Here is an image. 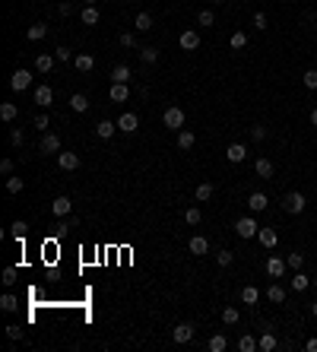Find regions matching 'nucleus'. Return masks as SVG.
<instances>
[{
    "label": "nucleus",
    "mask_w": 317,
    "mask_h": 352,
    "mask_svg": "<svg viewBox=\"0 0 317 352\" xmlns=\"http://www.w3.org/2000/svg\"><path fill=\"white\" fill-rule=\"evenodd\" d=\"M305 207H308V200H305V194H286L283 197V210L289 213V216H302L305 213Z\"/></svg>",
    "instance_id": "nucleus-1"
},
{
    "label": "nucleus",
    "mask_w": 317,
    "mask_h": 352,
    "mask_svg": "<svg viewBox=\"0 0 317 352\" xmlns=\"http://www.w3.org/2000/svg\"><path fill=\"white\" fill-rule=\"evenodd\" d=\"M257 232H260V226H257L254 216H241V219L235 222V235H238V238H254Z\"/></svg>",
    "instance_id": "nucleus-2"
},
{
    "label": "nucleus",
    "mask_w": 317,
    "mask_h": 352,
    "mask_svg": "<svg viewBox=\"0 0 317 352\" xmlns=\"http://www.w3.org/2000/svg\"><path fill=\"white\" fill-rule=\"evenodd\" d=\"M162 121H165V127H172V131H181V127H184V111L178 105H172V108H165Z\"/></svg>",
    "instance_id": "nucleus-3"
},
{
    "label": "nucleus",
    "mask_w": 317,
    "mask_h": 352,
    "mask_svg": "<svg viewBox=\"0 0 317 352\" xmlns=\"http://www.w3.org/2000/svg\"><path fill=\"white\" fill-rule=\"evenodd\" d=\"M286 270H289V264L283 261V257H270V261H267V273L273 276V280H283V276H286Z\"/></svg>",
    "instance_id": "nucleus-4"
},
{
    "label": "nucleus",
    "mask_w": 317,
    "mask_h": 352,
    "mask_svg": "<svg viewBox=\"0 0 317 352\" xmlns=\"http://www.w3.org/2000/svg\"><path fill=\"white\" fill-rule=\"evenodd\" d=\"M172 340H175L178 346L191 343V340H194V324H178V327L172 330Z\"/></svg>",
    "instance_id": "nucleus-5"
},
{
    "label": "nucleus",
    "mask_w": 317,
    "mask_h": 352,
    "mask_svg": "<svg viewBox=\"0 0 317 352\" xmlns=\"http://www.w3.org/2000/svg\"><path fill=\"white\" fill-rule=\"evenodd\" d=\"M10 86H13L16 92H23V89H29V86H32V73H29V70H16L13 77H10Z\"/></svg>",
    "instance_id": "nucleus-6"
},
{
    "label": "nucleus",
    "mask_w": 317,
    "mask_h": 352,
    "mask_svg": "<svg viewBox=\"0 0 317 352\" xmlns=\"http://www.w3.org/2000/svg\"><path fill=\"white\" fill-rule=\"evenodd\" d=\"M137 127H140V118L134 115V111H127V115H121V121H118V131H121V134H134Z\"/></svg>",
    "instance_id": "nucleus-7"
},
{
    "label": "nucleus",
    "mask_w": 317,
    "mask_h": 352,
    "mask_svg": "<svg viewBox=\"0 0 317 352\" xmlns=\"http://www.w3.org/2000/svg\"><path fill=\"white\" fill-rule=\"evenodd\" d=\"M270 207V200H267V194H260V191H254L251 197H248V210L251 213H264Z\"/></svg>",
    "instance_id": "nucleus-8"
},
{
    "label": "nucleus",
    "mask_w": 317,
    "mask_h": 352,
    "mask_svg": "<svg viewBox=\"0 0 317 352\" xmlns=\"http://www.w3.org/2000/svg\"><path fill=\"white\" fill-rule=\"evenodd\" d=\"M181 48L184 51H197L200 48V35H197V29H188V32H181Z\"/></svg>",
    "instance_id": "nucleus-9"
},
{
    "label": "nucleus",
    "mask_w": 317,
    "mask_h": 352,
    "mask_svg": "<svg viewBox=\"0 0 317 352\" xmlns=\"http://www.w3.org/2000/svg\"><path fill=\"white\" fill-rule=\"evenodd\" d=\"M39 150L42 153H61V137L58 134H45L42 143H39Z\"/></svg>",
    "instance_id": "nucleus-10"
},
{
    "label": "nucleus",
    "mask_w": 317,
    "mask_h": 352,
    "mask_svg": "<svg viewBox=\"0 0 317 352\" xmlns=\"http://www.w3.org/2000/svg\"><path fill=\"white\" fill-rule=\"evenodd\" d=\"M226 159H229V162H245V159H248V146H245V143H232L229 150H226Z\"/></svg>",
    "instance_id": "nucleus-11"
},
{
    "label": "nucleus",
    "mask_w": 317,
    "mask_h": 352,
    "mask_svg": "<svg viewBox=\"0 0 317 352\" xmlns=\"http://www.w3.org/2000/svg\"><path fill=\"white\" fill-rule=\"evenodd\" d=\"M58 165L64 172H73V169H80V156L77 153H58Z\"/></svg>",
    "instance_id": "nucleus-12"
},
{
    "label": "nucleus",
    "mask_w": 317,
    "mask_h": 352,
    "mask_svg": "<svg viewBox=\"0 0 317 352\" xmlns=\"http://www.w3.org/2000/svg\"><path fill=\"white\" fill-rule=\"evenodd\" d=\"M257 238H260V245L270 248V251L279 245V232H276V229H260V232H257Z\"/></svg>",
    "instance_id": "nucleus-13"
},
{
    "label": "nucleus",
    "mask_w": 317,
    "mask_h": 352,
    "mask_svg": "<svg viewBox=\"0 0 317 352\" xmlns=\"http://www.w3.org/2000/svg\"><path fill=\"white\" fill-rule=\"evenodd\" d=\"M308 286H311V276H305L302 270H295V276L289 280V289H292V292H305Z\"/></svg>",
    "instance_id": "nucleus-14"
},
{
    "label": "nucleus",
    "mask_w": 317,
    "mask_h": 352,
    "mask_svg": "<svg viewBox=\"0 0 317 352\" xmlns=\"http://www.w3.org/2000/svg\"><path fill=\"white\" fill-rule=\"evenodd\" d=\"M70 197H54V203H51V213L54 216H70Z\"/></svg>",
    "instance_id": "nucleus-15"
},
{
    "label": "nucleus",
    "mask_w": 317,
    "mask_h": 352,
    "mask_svg": "<svg viewBox=\"0 0 317 352\" xmlns=\"http://www.w3.org/2000/svg\"><path fill=\"white\" fill-rule=\"evenodd\" d=\"M115 131H118L115 121H99L96 124V137H102V140H111V137H115Z\"/></svg>",
    "instance_id": "nucleus-16"
},
{
    "label": "nucleus",
    "mask_w": 317,
    "mask_h": 352,
    "mask_svg": "<svg viewBox=\"0 0 317 352\" xmlns=\"http://www.w3.org/2000/svg\"><path fill=\"white\" fill-rule=\"evenodd\" d=\"M51 99H54V92H51V86L45 83V86H39L35 89V105H42V108H48L51 105Z\"/></svg>",
    "instance_id": "nucleus-17"
},
{
    "label": "nucleus",
    "mask_w": 317,
    "mask_h": 352,
    "mask_svg": "<svg viewBox=\"0 0 317 352\" xmlns=\"http://www.w3.org/2000/svg\"><path fill=\"white\" fill-rule=\"evenodd\" d=\"M188 248H191V254H197V257H200V254H207V251H210V242H207L203 235H194L191 242H188Z\"/></svg>",
    "instance_id": "nucleus-18"
},
{
    "label": "nucleus",
    "mask_w": 317,
    "mask_h": 352,
    "mask_svg": "<svg viewBox=\"0 0 317 352\" xmlns=\"http://www.w3.org/2000/svg\"><path fill=\"white\" fill-rule=\"evenodd\" d=\"M207 349H210V352H226V349H229L226 333H213V337H210V343H207Z\"/></svg>",
    "instance_id": "nucleus-19"
},
{
    "label": "nucleus",
    "mask_w": 317,
    "mask_h": 352,
    "mask_svg": "<svg viewBox=\"0 0 317 352\" xmlns=\"http://www.w3.org/2000/svg\"><path fill=\"white\" fill-rule=\"evenodd\" d=\"M108 96H111V102H127L130 99V89H127V83H115Z\"/></svg>",
    "instance_id": "nucleus-20"
},
{
    "label": "nucleus",
    "mask_w": 317,
    "mask_h": 352,
    "mask_svg": "<svg viewBox=\"0 0 317 352\" xmlns=\"http://www.w3.org/2000/svg\"><path fill=\"white\" fill-rule=\"evenodd\" d=\"M241 321V311L235 308V305H226V308H222V324H226V327H232V324H238Z\"/></svg>",
    "instance_id": "nucleus-21"
},
{
    "label": "nucleus",
    "mask_w": 317,
    "mask_h": 352,
    "mask_svg": "<svg viewBox=\"0 0 317 352\" xmlns=\"http://www.w3.org/2000/svg\"><path fill=\"white\" fill-rule=\"evenodd\" d=\"M276 346H279V343H276V337H273V330H267L264 337L257 340V349H260V352H273Z\"/></svg>",
    "instance_id": "nucleus-22"
},
{
    "label": "nucleus",
    "mask_w": 317,
    "mask_h": 352,
    "mask_svg": "<svg viewBox=\"0 0 317 352\" xmlns=\"http://www.w3.org/2000/svg\"><path fill=\"white\" fill-rule=\"evenodd\" d=\"M267 299H270L273 305H283V302H286V289L279 286V283H273V286L267 289Z\"/></svg>",
    "instance_id": "nucleus-23"
},
{
    "label": "nucleus",
    "mask_w": 317,
    "mask_h": 352,
    "mask_svg": "<svg viewBox=\"0 0 317 352\" xmlns=\"http://www.w3.org/2000/svg\"><path fill=\"white\" fill-rule=\"evenodd\" d=\"M70 108H73V111H80V115H83V111L89 108V99L83 96V92H73V96H70Z\"/></svg>",
    "instance_id": "nucleus-24"
},
{
    "label": "nucleus",
    "mask_w": 317,
    "mask_h": 352,
    "mask_svg": "<svg viewBox=\"0 0 317 352\" xmlns=\"http://www.w3.org/2000/svg\"><path fill=\"white\" fill-rule=\"evenodd\" d=\"M54 61H58V58H51V54H39V58H35V70H39V73H48V70L54 67Z\"/></svg>",
    "instance_id": "nucleus-25"
},
{
    "label": "nucleus",
    "mask_w": 317,
    "mask_h": 352,
    "mask_svg": "<svg viewBox=\"0 0 317 352\" xmlns=\"http://www.w3.org/2000/svg\"><path fill=\"white\" fill-rule=\"evenodd\" d=\"M73 64H77V70H80V73H89L92 67H96V61H92L89 54H77V58H73Z\"/></svg>",
    "instance_id": "nucleus-26"
},
{
    "label": "nucleus",
    "mask_w": 317,
    "mask_h": 352,
    "mask_svg": "<svg viewBox=\"0 0 317 352\" xmlns=\"http://www.w3.org/2000/svg\"><path fill=\"white\" fill-rule=\"evenodd\" d=\"M16 115H20V108H16L13 102H4V105H0V121H16Z\"/></svg>",
    "instance_id": "nucleus-27"
},
{
    "label": "nucleus",
    "mask_w": 317,
    "mask_h": 352,
    "mask_svg": "<svg viewBox=\"0 0 317 352\" xmlns=\"http://www.w3.org/2000/svg\"><path fill=\"white\" fill-rule=\"evenodd\" d=\"M80 20H83L86 26H99V7H86V10L80 13Z\"/></svg>",
    "instance_id": "nucleus-28"
},
{
    "label": "nucleus",
    "mask_w": 317,
    "mask_h": 352,
    "mask_svg": "<svg viewBox=\"0 0 317 352\" xmlns=\"http://www.w3.org/2000/svg\"><path fill=\"white\" fill-rule=\"evenodd\" d=\"M254 169H257L260 178H273V162H270V159H257V162H254Z\"/></svg>",
    "instance_id": "nucleus-29"
},
{
    "label": "nucleus",
    "mask_w": 317,
    "mask_h": 352,
    "mask_svg": "<svg viewBox=\"0 0 317 352\" xmlns=\"http://www.w3.org/2000/svg\"><path fill=\"white\" fill-rule=\"evenodd\" d=\"M213 191H216V188H213L210 181H203V184H197V203H207V200L213 197Z\"/></svg>",
    "instance_id": "nucleus-30"
},
{
    "label": "nucleus",
    "mask_w": 317,
    "mask_h": 352,
    "mask_svg": "<svg viewBox=\"0 0 317 352\" xmlns=\"http://www.w3.org/2000/svg\"><path fill=\"white\" fill-rule=\"evenodd\" d=\"M194 143H197V137L191 131H181L178 134V150H194Z\"/></svg>",
    "instance_id": "nucleus-31"
},
{
    "label": "nucleus",
    "mask_w": 317,
    "mask_h": 352,
    "mask_svg": "<svg viewBox=\"0 0 317 352\" xmlns=\"http://www.w3.org/2000/svg\"><path fill=\"white\" fill-rule=\"evenodd\" d=\"M241 299H245V305H257V302H260L257 286H245V289H241Z\"/></svg>",
    "instance_id": "nucleus-32"
},
{
    "label": "nucleus",
    "mask_w": 317,
    "mask_h": 352,
    "mask_svg": "<svg viewBox=\"0 0 317 352\" xmlns=\"http://www.w3.org/2000/svg\"><path fill=\"white\" fill-rule=\"evenodd\" d=\"M286 264H289V270H302V267H305V254H302V251H292V254L286 257Z\"/></svg>",
    "instance_id": "nucleus-33"
},
{
    "label": "nucleus",
    "mask_w": 317,
    "mask_h": 352,
    "mask_svg": "<svg viewBox=\"0 0 317 352\" xmlns=\"http://www.w3.org/2000/svg\"><path fill=\"white\" fill-rule=\"evenodd\" d=\"M0 308H4V311H16V308H20V299L10 295V292H4V295H0Z\"/></svg>",
    "instance_id": "nucleus-34"
},
{
    "label": "nucleus",
    "mask_w": 317,
    "mask_h": 352,
    "mask_svg": "<svg viewBox=\"0 0 317 352\" xmlns=\"http://www.w3.org/2000/svg\"><path fill=\"white\" fill-rule=\"evenodd\" d=\"M45 35H48V26H45V23H35V26H29V39H32V42H42Z\"/></svg>",
    "instance_id": "nucleus-35"
},
{
    "label": "nucleus",
    "mask_w": 317,
    "mask_h": 352,
    "mask_svg": "<svg viewBox=\"0 0 317 352\" xmlns=\"http://www.w3.org/2000/svg\"><path fill=\"white\" fill-rule=\"evenodd\" d=\"M111 80H115V83H127V80H130V67L118 64L115 70H111Z\"/></svg>",
    "instance_id": "nucleus-36"
},
{
    "label": "nucleus",
    "mask_w": 317,
    "mask_h": 352,
    "mask_svg": "<svg viewBox=\"0 0 317 352\" xmlns=\"http://www.w3.org/2000/svg\"><path fill=\"white\" fill-rule=\"evenodd\" d=\"M238 349H241V352H254V349H257V340L251 337V333H245V337L238 340Z\"/></svg>",
    "instance_id": "nucleus-37"
},
{
    "label": "nucleus",
    "mask_w": 317,
    "mask_h": 352,
    "mask_svg": "<svg viewBox=\"0 0 317 352\" xmlns=\"http://www.w3.org/2000/svg\"><path fill=\"white\" fill-rule=\"evenodd\" d=\"M197 23H200L203 29H210V26L216 23V16H213V10H200V13H197Z\"/></svg>",
    "instance_id": "nucleus-38"
},
{
    "label": "nucleus",
    "mask_w": 317,
    "mask_h": 352,
    "mask_svg": "<svg viewBox=\"0 0 317 352\" xmlns=\"http://www.w3.org/2000/svg\"><path fill=\"white\" fill-rule=\"evenodd\" d=\"M140 61H143V64H156V61H159V51H156V48H143V51H140Z\"/></svg>",
    "instance_id": "nucleus-39"
},
{
    "label": "nucleus",
    "mask_w": 317,
    "mask_h": 352,
    "mask_svg": "<svg viewBox=\"0 0 317 352\" xmlns=\"http://www.w3.org/2000/svg\"><path fill=\"white\" fill-rule=\"evenodd\" d=\"M251 140H254V143H264V140H267V127H264V124H254V127H251Z\"/></svg>",
    "instance_id": "nucleus-40"
},
{
    "label": "nucleus",
    "mask_w": 317,
    "mask_h": 352,
    "mask_svg": "<svg viewBox=\"0 0 317 352\" xmlns=\"http://www.w3.org/2000/svg\"><path fill=\"white\" fill-rule=\"evenodd\" d=\"M216 264H219V267H232V264H235V254H232V251H219V254H216Z\"/></svg>",
    "instance_id": "nucleus-41"
},
{
    "label": "nucleus",
    "mask_w": 317,
    "mask_h": 352,
    "mask_svg": "<svg viewBox=\"0 0 317 352\" xmlns=\"http://www.w3.org/2000/svg\"><path fill=\"white\" fill-rule=\"evenodd\" d=\"M229 45H232L235 51H241V48H245V45H248V35H245V32H235V35H232V39H229Z\"/></svg>",
    "instance_id": "nucleus-42"
},
{
    "label": "nucleus",
    "mask_w": 317,
    "mask_h": 352,
    "mask_svg": "<svg viewBox=\"0 0 317 352\" xmlns=\"http://www.w3.org/2000/svg\"><path fill=\"white\" fill-rule=\"evenodd\" d=\"M137 29H140V32H149V29H153V16H149V13H140V16H137Z\"/></svg>",
    "instance_id": "nucleus-43"
},
{
    "label": "nucleus",
    "mask_w": 317,
    "mask_h": 352,
    "mask_svg": "<svg viewBox=\"0 0 317 352\" xmlns=\"http://www.w3.org/2000/svg\"><path fill=\"white\" fill-rule=\"evenodd\" d=\"M13 238H16V242H23V238H26V232H29V226H26V222H13Z\"/></svg>",
    "instance_id": "nucleus-44"
},
{
    "label": "nucleus",
    "mask_w": 317,
    "mask_h": 352,
    "mask_svg": "<svg viewBox=\"0 0 317 352\" xmlns=\"http://www.w3.org/2000/svg\"><path fill=\"white\" fill-rule=\"evenodd\" d=\"M23 188H26L23 178H7V191H10V194H20Z\"/></svg>",
    "instance_id": "nucleus-45"
},
{
    "label": "nucleus",
    "mask_w": 317,
    "mask_h": 352,
    "mask_svg": "<svg viewBox=\"0 0 317 352\" xmlns=\"http://www.w3.org/2000/svg\"><path fill=\"white\" fill-rule=\"evenodd\" d=\"M184 219L191 222V226H200V219H203V213H200V207H191L188 213H184Z\"/></svg>",
    "instance_id": "nucleus-46"
},
{
    "label": "nucleus",
    "mask_w": 317,
    "mask_h": 352,
    "mask_svg": "<svg viewBox=\"0 0 317 352\" xmlns=\"http://www.w3.org/2000/svg\"><path fill=\"white\" fill-rule=\"evenodd\" d=\"M16 276H20V270H16V267H7V270H4V286H13Z\"/></svg>",
    "instance_id": "nucleus-47"
},
{
    "label": "nucleus",
    "mask_w": 317,
    "mask_h": 352,
    "mask_svg": "<svg viewBox=\"0 0 317 352\" xmlns=\"http://www.w3.org/2000/svg\"><path fill=\"white\" fill-rule=\"evenodd\" d=\"M251 23H254L257 32H264V29H267V13H254V20H251Z\"/></svg>",
    "instance_id": "nucleus-48"
},
{
    "label": "nucleus",
    "mask_w": 317,
    "mask_h": 352,
    "mask_svg": "<svg viewBox=\"0 0 317 352\" xmlns=\"http://www.w3.org/2000/svg\"><path fill=\"white\" fill-rule=\"evenodd\" d=\"M302 80H305V86H308V89H317V70H308Z\"/></svg>",
    "instance_id": "nucleus-49"
},
{
    "label": "nucleus",
    "mask_w": 317,
    "mask_h": 352,
    "mask_svg": "<svg viewBox=\"0 0 317 352\" xmlns=\"http://www.w3.org/2000/svg\"><path fill=\"white\" fill-rule=\"evenodd\" d=\"M35 127H39L42 134H48V127H51V121H48V115H39L35 118Z\"/></svg>",
    "instance_id": "nucleus-50"
},
{
    "label": "nucleus",
    "mask_w": 317,
    "mask_h": 352,
    "mask_svg": "<svg viewBox=\"0 0 317 352\" xmlns=\"http://www.w3.org/2000/svg\"><path fill=\"white\" fill-rule=\"evenodd\" d=\"M23 140H26V137H23L20 127H16V131H10V143H13V146H23Z\"/></svg>",
    "instance_id": "nucleus-51"
},
{
    "label": "nucleus",
    "mask_w": 317,
    "mask_h": 352,
    "mask_svg": "<svg viewBox=\"0 0 317 352\" xmlns=\"http://www.w3.org/2000/svg\"><path fill=\"white\" fill-rule=\"evenodd\" d=\"M134 42H137L134 32H121V45H124V48H134Z\"/></svg>",
    "instance_id": "nucleus-52"
},
{
    "label": "nucleus",
    "mask_w": 317,
    "mask_h": 352,
    "mask_svg": "<svg viewBox=\"0 0 317 352\" xmlns=\"http://www.w3.org/2000/svg\"><path fill=\"white\" fill-rule=\"evenodd\" d=\"M7 337L10 340H23V330L20 327H7Z\"/></svg>",
    "instance_id": "nucleus-53"
},
{
    "label": "nucleus",
    "mask_w": 317,
    "mask_h": 352,
    "mask_svg": "<svg viewBox=\"0 0 317 352\" xmlns=\"http://www.w3.org/2000/svg\"><path fill=\"white\" fill-rule=\"evenodd\" d=\"M54 58H58V61H70V48H58V51H54Z\"/></svg>",
    "instance_id": "nucleus-54"
},
{
    "label": "nucleus",
    "mask_w": 317,
    "mask_h": 352,
    "mask_svg": "<svg viewBox=\"0 0 317 352\" xmlns=\"http://www.w3.org/2000/svg\"><path fill=\"white\" fill-rule=\"evenodd\" d=\"M0 172H4V175H13V159H4V162H0Z\"/></svg>",
    "instance_id": "nucleus-55"
},
{
    "label": "nucleus",
    "mask_w": 317,
    "mask_h": 352,
    "mask_svg": "<svg viewBox=\"0 0 317 352\" xmlns=\"http://www.w3.org/2000/svg\"><path fill=\"white\" fill-rule=\"evenodd\" d=\"M58 10H61V16H70V13H73V7H70V4H67V0H64V4H61V7H58Z\"/></svg>",
    "instance_id": "nucleus-56"
},
{
    "label": "nucleus",
    "mask_w": 317,
    "mask_h": 352,
    "mask_svg": "<svg viewBox=\"0 0 317 352\" xmlns=\"http://www.w3.org/2000/svg\"><path fill=\"white\" fill-rule=\"evenodd\" d=\"M305 349H308V352H317V337H311V340L305 343Z\"/></svg>",
    "instance_id": "nucleus-57"
},
{
    "label": "nucleus",
    "mask_w": 317,
    "mask_h": 352,
    "mask_svg": "<svg viewBox=\"0 0 317 352\" xmlns=\"http://www.w3.org/2000/svg\"><path fill=\"white\" fill-rule=\"evenodd\" d=\"M311 124H314V127H317V108H314V111H311Z\"/></svg>",
    "instance_id": "nucleus-58"
},
{
    "label": "nucleus",
    "mask_w": 317,
    "mask_h": 352,
    "mask_svg": "<svg viewBox=\"0 0 317 352\" xmlns=\"http://www.w3.org/2000/svg\"><path fill=\"white\" fill-rule=\"evenodd\" d=\"M311 314H314V318H317V302H314V305H311Z\"/></svg>",
    "instance_id": "nucleus-59"
},
{
    "label": "nucleus",
    "mask_w": 317,
    "mask_h": 352,
    "mask_svg": "<svg viewBox=\"0 0 317 352\" xmlns=\"http://www.w3.org/2000/svg\"><path fill=\"white\" fill-rule=\"evenodd\" d=\"M86 7H96V0H86Z\"/></svg>",
    "instance_id": "nucleus-60"
},
{
    "label": "nucleus",
    "mask_w": 317,
    "mask_h": 352,
    "mask_svg": "<svg viewBox=\"0 0 317 352\" xmlns=\"http://www.w3.org/2000/svg\"><path fill=\"white\" fill-rule=\"evenodd\" d=\"M213 4H226V0H213Z\"/></svg>",
    "instance_id": "nucleus-61"
},
{
    "label": "nucleus",
    "mask_w": 317,
    "mask_h": 352,
    "mask_svg": "<svg viewBox=\"0 0 317 352\" xmlns=\"http://www.w3.org/2000/svg\"><path fill=\"white\" fill-rule=\"evenodd\" d=\"M124 4H127V0H124Z\"/></svg>",
    "instance_id": "nucleus-62"
}]
</instances>
